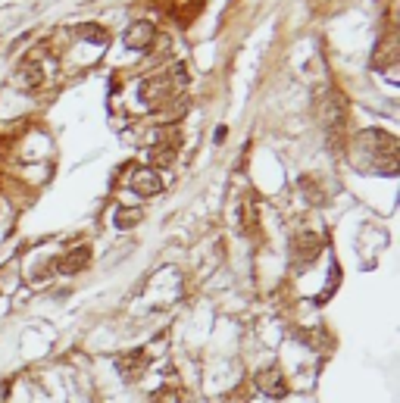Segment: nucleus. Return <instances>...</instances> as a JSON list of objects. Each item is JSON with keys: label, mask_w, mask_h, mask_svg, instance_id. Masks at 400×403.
I'll return each instance as SVG.
<instances>
[{"label": "nucleus", "mask_w": 400, "mask_h": 403, "mask_svg": "<svg viewBox=\"0 0 400 403\" xmlns=\"http://www.w3.org/2000/svg\"><path fill=\"white\" fill-rule=\"evenodd\" d=\"M397 63V47H394V38H388L382 44V50L375 54V69H388Z\"/></svg>", "instance_id": "10"}, {"label": "nucleus", "mask_w": 400, "mask_h": 403, "mask_svg": "<svg viewBox=\"0 0 400 403\" xmlns=\"http://www.w3.org/2000/svg\"><path fill=\"white\" fill-rule=\"evenodd\" d=\"M316 110H319V122H322V128L332 135V138L344 135V128H347V104H344V97H341L338 91H325V94H319L316 97Z\"/></svg>", "instance_id": "1"}, {"label": "nucleus", "mask_w": 400, "mask_h": 403, "mask_svg": "<svg viewBox=\"0 0 400 403\" xmlns=\"http://www.w3.org/2000/svg\"><path fill=\"white\" fill-rule=\"evenodd\" d=\"M181 88H185V85L176 82V72H172V78H144L141 88H138V97L147 106H166Z\"/></svg>", "instance_id": "2"}, {"label": "nucleus", "mask_w": 400, "mask_h": 403, "mask_svg": "<svg viewBox=\"0 0 400 403\" xmlns=\"http://www.w3.org/2000/svg\"><path fill=\"white\" fill-rule=\"evenodd\" d=\"M172 156H176V141L172 138H166V141H159L150 147V160H154L157 166H169Z\"/></svg>", "instance_id": "9"}, {"label": "nucleus", "mask_w": 400, "mask_h": 403, "mask_svg": "<svg viewBox=\"0 0 400 403\" xmlns=\"http://www.w3.org/2000/svg\"><path fill=\"white\" fill-rule=\"evenodd\" d=\"M128 188H132L138 197H154V194L163 191V178H159L154 169H135Z\"/></svg>", "instance_id": "5"}, {"label": "nucleus", "mask_w": 400, "mask_h": 403, "mask_svg": "<svg viewBox=\"0 0 400 403\" xmlns=\"http://www.w3.org/2000/svg\"><path fill=\"white\" fill-rule=\"evenodd\" d=\"M141 210H119L116 213V225L119 228H132V225H138V222H141Z\"/></svg>", "instance_id": "12"}, {"label": "nucleus", "mask_w": 400, "mask_h": 403, "mask_svg": "<svg viewBox=\"0 0 400 403\" xmlns=\"http://www.w3.org/2000/svg\"><path fill=\"white\" fill-rule=\"evenodd\" d=\"M154 32H157V28L150 23L138 19V23H132V25H128V32L122 35V44H126L128 50H147L150 44H154Z\"/></svg>", "instance_id": "4"}, {"label": "nucleus", "mask_w": 400, "mask_h": 403, "mask_svg": "<svg viewBox=\"0 0 400 403\" xmlns=\"http://www.w3.org/2000/svg\"><path fill=\"white\" fill-rule=\"evenodd\" d=\"M319 250H322V237H319L316 232H301L294 237V256L301 263H310L319 256Z\"/></svg>", "instance_id": "7"}, {"label": "nucleus", "mask_w": 400, "mask_h": 403, "mask_svg": "<svg viewBox=\"0 0 400 403\" xmlns=\"http://www.w3.org/2000/svg\"><path fill=\"white\" fill-rule=\"evenodd\" d=\"M257 388L263 394H269V397H285L288 394V385H285V376H281V369H263L257 376Z\"/></svg>", "instance_id": "8"}, {"label": "nucleus", "mask_w": 400, "mask_h": 403, "mask_svg": "<svg viewBox=\"0 0 400 403\" xmlns=\"http://www.w3.org/2000/svg\"><path fill=\"white\" fill-rule=\"evenodd\" d=\"M13 82H16V88H23V91H38L41 85L47 82V72L41 66V56H25V60L19 63Z\"/></svg>", "instance_id": "3"}, {"label": "nucleus", "mask_w": 400, "mask_h": 403, "mask_svg": "<svg viewBox=\"0 0 400 403\" xmlns=\"http://www.w3.org/2000/svg\"><path fill=\"white\" fill-rule=\"evenodd\" d=\"M225 132H229V128L219 125V128H216V138H213V141H216V144H222V141H225Z\"/></svg>", "instance_id": "13"}, {"label": "nucleus", "mask_w": 400, "mask_h": 403, "mask_svg": "<svg viewBox=\"0 0 400 403\" xmlns=\"http://www.w3.org/2000/svg\"><path fill=\"white\" fill-rule=\"evenodd\" d=\"M88 263H91V247H88V244H82V247L63 254L60 260H56V269H60L63 275H75V272H82Z\"/></svg>", "instance_id": "6"}, {"label": "nucleus", "mask_w": 400, "mask_h": 403, "mask_svg": "<svg viewBox=\"0 0 400 403\" xmlns=\"http://www.w3.org/2000/svg\"><path fill=\"white\" fill-rule=\"evenodd\" d=\"M75 38L91 41V44H100V47L107 44V32H104L100 25H78V28H75Z\"/></svg>", "instance_id": "11"}]
</instances>
